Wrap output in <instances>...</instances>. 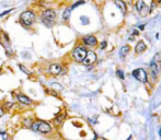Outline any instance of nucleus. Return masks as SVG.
I'll return each instance as SVG.
<instances>
[{
  "label": "nucleus",
  "instance_id": "9",
  "mask_svg": "<svg viewBox=\"0 0 161 140\" xmlns=\"http://www.w3.org/2000/svg\"><path fill=\"white\" fill-rule=\"evenodd\" d=\"M81 42H82L83 46L86 47H94L98 45V38H96L94 35H86L81 38Z\"/></svg>",
  "mask_w": 161,
  "mask_h": 140
},
{
  "label": "nucleus",
  "instance_id": "22",
  "mask_svg": "<svg viewBox=\"0 0 161 140\" xmlns=\"http://www.w3.org/2000/svg\"><path fill=\"white\" fill-rule=\"evenodd\" d=\"M83 4H86V1H84V0H78V1H76L75 4H72L70 6V9H71V10H74V9H76L77 7H79V6H81V5H83Z\"/></svg>",
  "mask_w": 161,
  "mask_h": 140
},
{
  "label": "nucleus",
  "instance_id": "24",
  "mask_svg": "<svg viewBox=\"0 0 161 140\" xmlns=\"http://www.w3.org/2000/svg\"><path fill=\"white\" fill-rule=\"evenodd\" d=\"M149 12H150V11H149V7H148V6H145V7L142 8V9H141L140 11H139V13H140V14H141L142 17L147 16V14L149 13Z\"/></svg>",
  "mask_w": 161,
  "mask_h": 140
},
{
  "label": "nucleus",
  "instance_id": "6",
  "mask_svg": "<svg viewBox=\"0 0 161 140\" xmlns=\"http://www.w3.org/2000/svg\"><path fill=\"white\" fill-rule=\"evenodd\" d=\"M14 95V97H16L17 102L21 104L22 106H32L33 105V100L31 97L29 96V95L24 94V93H21V92H16V93H12Z\"/></svg>",
  "mask_w": 161,
  "mask_h": 140
},
{
  "label": "nucleus",
  "instance_id": "26",
  "mask_svg": "<svg viewBox=\"0 0 161 140\" xmlns=\"http://www.w3.org/2000/svg\"><path fill=\"white\" fill-rule=\"evenodd\" d=\"M116 74H117V77L120 78L121 80H124V72H123V70H121V69H118L116 71Z\"/></svg>",
  "mask_w": 161,
  "mask_h": 140
},
{
  "label": "nucleus",
  "instance_id": "2",
  "mask_svg": "<svg viewBox=\"0 0 161 140\" xmlns=\"http://www.w3.org/2000/svg\"><path fill=\"white\" fill-rule=\"evenodd\" d=\"M37 20V13L32 9H26L19 14V23L24 29H31Z\"/></svg>",
  "mask_w": 161,
  "mask_h": 140
},
{
  "label": "nucleus",
  "instance_id": "19",
  "mask_svg": "<svg viewBox=\"0 0 161 140\" xmlns=\"http://www.w3.org/2000/svg\"><path fill=\"white\" fill-rule=\"evenodd\" d=\"M145 6H146V4H145L144 0H137V2H136V9H137L138 12L145 7Z\"/></svg>",
  "mask_w": 161,
  "mask_h": 140
},
{
  "label": "nucleus",
  "instance_id": "32",
  "mask_svg": "<svg viewBox=\"0 0 161 140\" xmlns=\"http://www.w3.org/2000/svg\"><path fill=\"white\" fill-rule=\"evenodd\" d=\"M138 29H139V30H140V31H142V30H144V29H145V25H144V24H141V25H139V26H138Z\"/></svg>",
  "mask_w": 161,
  "mask_h": 140
},
{
  "label": "nucleus",
  "instance_id": "5",
  "mask_svg": "<svg viewBox=\"0 0 161 140\" xmlns=\"http://www.w3.org/2000/svg\"><path fill=\"white\" fill-rule=\"evenodd\" d=\"M87 52H88V49L83 45L76 46L75 48L72 49V52H71V57H72V59H74L75 61L81 62L84 59V57H86Z\"/></svg>",
  "mask_w": 161,
  "mask_h": 140
},
{
  "label": "nucleus",
  "instance_id": "36",
  "mask_svg": "<svg viewBox=\"0 0 161 140\" xmlns=\"http://www.w3.org/2000/svg\"><path fill=\"white\" fill-rule=\"evenodd\" d=\"M160 129H161V128H160Z\"/></svg>",
  "mask_w": 161,
  "mask_h": 140
},
{
  "label": "nucleus",
  "instance_id": "15",
  "mask_svg": "<svg viewBox=\"0 0 161 140\" xmlns=\"http://www.w3.org/2000/svg\"><path fill=\"white\" fill-rule=\"evenodd\" d=\"M18 68L22 71V72L24 74H26V76H29V77H31L32 76V71L30 70V68H28L25 66V65H23V64H18Z\"/></svg>",
  "mask_w": 161,
  "mask_h": 140
},
{
  "label": "nucleus",
  "instance_id": "14",
  "mask_svg": "<svg viewBox=\"0 0 161 140\" xmlns=\"http://www.w3.org/2000/svg\"><path fill=\"white\" fill-rule=\"evenodd\" d=\"M114 4L121 9V12H122L123 14L126 13V4L123 1V0H114Z\"/></svg>",
  "mask_w": 161,
  "mask_h": 140
},
{
  "label": "nucleus",
  "instance_id": "4",
  "mask_svg": "<svg viewBox=\"0 0 161 140\" xmlns=\"http://www.w3.org/2000/svg\"><path fill=\"white\" fill-rule=\"evenodd\" d=\"M46 72L48 76H51V77L64 76V74H66L67 69L60 62H50L46 69Z\"/></svg>",
  "mask_w": 161,
  "mask_h": 140
},
{
  "label": "nucleus",
  "instance_id": "7",
  "mask_svg": "<svg viewBox=\"0 0 161 140\" xmlns=\"http://www.w3.org/2000/svg\"><path fill=\"white\" fill-rule=\"evenodd\" d=\"M133 77L135 79H137L138 81H140L142 83H147L148 82V74L146 72V70L144 68H138V69L133 70Z\"/></svg>",
  "mask_w": 161,
  "mask_h": 140
},
{
  "label": "nucleus",
  "instance_id": "27",
  "mask_svg": "<svg viewBox=\"0 0 161 140\" xmlns=\"http://www.w3.org/2000/svg\"><path fill=\"white\" fill-rule=\"evenodd\" d=\"M0 136L4 138V140H8V138H9L8 132H6V131H0Z\"/></svg>",
  "mask_w": 161,
  "mask_h": 140
},
{
  "label": "nucleus",
  "instance_id": "29",
  "mask_svg": "<svg viewBox=\"0 0 161 140\" xmlns=\"http://www.w3.org/2000/svg\"><path fill=\"white\" fill-rule=\"evenodd\" d=\"M6 114V111H5V108L4 107H2V105H0V118L2 117V116H4Z\"/></svg>",
  "mask_w": 161,
  "mask_h": 140
},
{
  "label": "nucleus",
  "instance_id": "33",
  "mask_svg": "<svg viewBox=\"0 0 161 140\" xmlns=\"http://www.w3.org/2000/svg\"><path fill=\"white\" fill-rule=\"evenodd\" d=\"M130 139H132V136H129V137H128V138H127L126 140H130Z\"/></svg>",
  "mask_w": 161,
  "mask_h": 140
},
{
  "label": "nucleus",
  "instance_id": "10",
  "mask_svg": "<svg viewBox=\"0 0 161 140\" xmlns=\"http://www.w3.org/2000/svg\"><path fill=\"white\" fill-rule=\"evenodd\" d=\"M150 70H151V74H152L153 79H156L158 77V74L161 72V66L152 59V61L150 62Z\"/></svg>",
  "mask_w": 161,
  "mask_h": 140
},
{
  "label": "nucleus",
  "instance_id": "17",
  "mask_svg": "<svg viewBox=\"0 0 161 140\" xmlns=\"http://www.w3.org/2000/svg\"><path fill=\"white\" fill-rule=\"evenodd\" d=\"M49 85H50V89H53V90L56 91V92L64 90V87L60 84V83H58V82H50Z\"/></svg>",
  "mask_w": 161,
  "mask_h": 140
},
{
  "label": "nucleus",
  "instance_id": "13",
  "mask_svg": "<svg viewBox=\"0 0 161 140\" xmlns=\"http://www.w3.org/2000/svg\"><path fill=\"white\" fill-rule=\"evenodd\" d=\"M146 44L144 43L142 41H139L137 44H136V46H135V52H136V54H141L144 50L146 49Z\"/></svg>",
  "mask_w": 161,
  "mask_h": 140
},
{
  "label": "nucleus",
  "instance_id": "23",
  "mask_svg": "<svg viewBox=\"0 0 161 140\" xmlns=\"http://www.w3.org/2000/svg\"><path fill=\"white\" fill-rule=\"evenodd\" d=\"M80 22H81L82 25H88L90 23V20H89V18L86 17V16H81L80 17Z\"/></svg>",
  "mask_w": 161,
  "mask_h": 140
},
{
  "label": "nucleus",
  "instance_id": "34",
  "mask_svg": "<svg viewBox=\"0 0 161 140\" xmlns=\"http://www.w3.org/2000/svg\"><path fill=\"white\" fill-rule=\"evenodd\" d=\"M159 135H160V138H161V129L159 130Z\"/></svg>",
  "mask_w": 161,
  "mask_h": 140
},
{
  "label": "nucleus",
  "instance_id": "28",
  "mask_svg": "<svg viewBox=\"0 0 161 140\" xmlns=\"http://www.w3.org/2000/svg\"><path fill=\"white\" fill-rule=\"evenodd\" d=\"M106 46H108V42H106V41H103V42L100 43V48H101V49H105Z\"/></svg>",
  "mask_w": 161,
  "mask_h": 140
},
{
  "label": "nucleus",
  "instance_id": "16",
  "mask_svg": "<svg viewBox=\"0 0 161 140\" xmlns=\"http://www.w3.org/2000/svg\"><path fill=\"white\" fill-rule=\"evenodd\" d=\"M129 50H130V48H129L128 45H124V46L121 47V50H120V56H121V58H124V57H125L127 54L129 53Z\"/></svg>",
  "mask_w": 161,
  "mask_h": 140
},
{
  "label": "nucleus",
  "instance_id": "31",
  "mask_svg": "<svg viewBox=\"0 0 161 140\" xmlns=\"http://www.w3.org/2000/svg\"><path fill=\"white\" fill-rule=\"evenodd\" d=\"M139 35V31L138 30H134L133 31V36H138Z\"/></svg>",
  "mask_w": 161,
  "mask_h": 140
},
{
  "label": "nucleus",
  "instance_id": "18",
  "mask_svg": "<svg viewBox=\"0 0 161 140\" xmlns=\"http://www.w3.org/2000/svg\"><path fill=\"white\" fill-rule=\"evenodd\" d=\"M32 123H33V119L32 118H24V119L22 120V125L25 128H30L31 127V125H32Z\"/></svg>",
  "mask_w": 161,
  "mask_h": 140
},
{
  "label": "nucleus",
  "instance_id": "8",
  "mask_svg": "<svg viewBox=\"0 0 161 140\" xmlns=\"http://www.w3.org/2000/svg\"><path fill=\"white\" fill-rule=\"evenodd\" d=\"M96 59H98V56H96V54L93 52V50H88L86 57H84V59H83L82 61H81V64H82L83 66L90 67V66H92V65L96 61Z\"/></svg>",
  "mask_w": 161,
  "mask_h": 140
},
{
  "label": "nucleus",
  "instance_id": "20",
  "mask_svg": "<svg viewBox=\"0 0 161 140\" xmlns=\"http://www.w3.org/2000/svg\"><path fill=\"white\" fill-rule=\"evenodd\" d=\"M45 92H46L48 95H51V96H55V97H58L59 96L58 93H57L56 91H54L53 89H50V88H47L46 90H45Z\"/></svg>",
  "mask_w": 161,
  "mask_h": 140
},
{
  "label": "nucleus",
  "instance_id": "25",
  "mask_svg": "<svg viewBox=\"0 0 161 140\" xmlns=\"http://www.w3.org/2000/svg\"><path fill=\"white\" fill-rule=\"evenodd\" d=\"M12 11H14V8H11V9H8V10L4 11V12H1V13H0V18H4V17H6V16H7V14L11 13Z\"/></svg>",
  "mask_w": 161,
  "mask_h": 140
},
{
  "label": "nucleus",
  "instance_id": "12",
  "mask_svg": "<svg viewBox=\"0 0 161 140\" xmlns=\"http://www.w3.org/2000/svg\"><path fill=\"white\" fill-rule=\"evenodd\" d=\"M71 9L70 7H67L63 10L62 12V20L64 21V22H68L69 20H70V17H71Z\"/></svg>",
  "mask_w": 161,
  "mask_h": 140
},
{
  "label": "nucleus",
  "instance_id": "30",
  "mask_svg": "<svg viewBox=\"0 0 161 140\" xmlns=\"http://www.w3.org/2000/svg\"><path fill=\"white\" fill-rule=\"evenodd\" d=\"M154 8H156V4H154V1H152V2H151V6L149 7V11H150V12H152Z\"/></svg>",
  "mask_w": 161,
  "mask_h": 140
},
{
  "label": "nucleus",
  "instance_id": "11",
  "mask_svg": "<svg viewBox=\"0 0 161 140\" xmlns=\"http://www.w3.org/2000/svg\"><path fill=\"white\" fill-rule=\"evenodd\" d=\"M66 117H67V113L66 112H60V113H58V114H56V116L54 117V120H53L54 125H56V126H60V125L65 121Z\"/></svg>",
  "mask_w": 161,
  "mask_h": 140
},
{
  "label": "nucleus",
  "instance_id": "35",
  "mask_svg": "<svg viewBox=\"0 0 161 140\" xmlns=\"http://www.w3.org/2000/svg\"><path fill=\"white\" fill-rule=\"evenodd\" d=\"M160 2H161V0H160Z\"/></svg>",
  "mask_w": 161,
  "mask_h": 140
},
{
  "label": "nucleus",
  "instance_id": "21",
  "mask_svg": "<svg viewBox=\"0 0 161 140\" xmlns=\"http://www.w3.org/2000/svg\"><path fill=\"white\" fill-rule=\"evenodd\" d=\"M13 105H14V104L12 103V102H5L4 104H2V107H4L5 111L7 112V111H10V108H12Z\"/></svg>",
  "mask_w": 161,
  "mask_h": 140
},
{
  "label": "nucleus",
  "instance_id": "1",
  "mask_svg": "<svg viewBox=\"0 0 161 140\" xmlns=\"http://www.w3.org/2000/svg\"><path fill=\"white\" fill-rule=\"evenodd\" d=\"M42 24L46 26L47 29H51L56 23L57 20V11L54 8H46L41 10V12L37 16Z\"/></svg>",
  "mask_w": 161,
  "mask_h": 140
},
{
  "label": "nucleus",
  "instance_id": "3",
  "mask_svg": "<svg viewBox=\"0 0 161 140\" xmlns=\"http://www.w3.org/2000/svg\"><path fill=\"white\" fill-rule=\"evenodd\" d=\"M30 128L32 129V131L42 133V135H50L53 132V126L46 120H41V119L33 120Z\"/></svg>",
  "mask_w": 161,
  "mask_h": 140
}]
</instances>
